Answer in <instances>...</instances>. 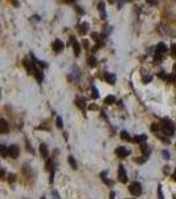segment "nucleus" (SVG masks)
Masks as SVG:
<instances>
[{"label":"nucleus","instance_id":"nucleus-1","mask_svg":"<svg viewBox=\"0 0 176 199\" xmlns=\"http://www.w3.org/2000/svg\"><path fill=\"white\" fill-rule=\"evenodd\" d=\"M160 129L163 130V133H164L165 135H172L173 133H175V125L172 124V121H170V119H163L162 121V125H160Z\"/></svg>","mask_w":176,"mask_h":199},{"label":"nucleus","instance_id":"nucleus-2","mask_svg":"<svg viewBox=\"0 0 176 199\" xmlns=\"http://www.w3.org/2000/svg\"><path fill=\"white\" fill-rule=\"evenodd\" d=\"M128 188H130V193L133 194V195L138 196V195H140L142 194V185L139 182H133Z\"/></svg>","mask_w":176,"mask_h":199},{"label":"nucleus","instance_id":"nucleus-3","mask_svg":"<svg viewBox=\"0 0 176 199\" xmlns=\"http://www.w3.org/2000/svg\"><path fill=\"white\" fill-rule=\"evenodd\" d=\"M19 153H20V150H19V147H17L16 145H11L8 147V154H9V157H11V158L16 159L17 157H19Z\"/></svg>","mask_w":176,"mask_h":199},{"label":"nucleus","instance_id":"nucleus-4","mask_svg":"<svg viewBox=\"0 0 176 199\" xmlns=\"http://www.w3.org/2000/svg\"><path fill=\"white\" fill-rule=\"evenodd\" d=\"M118 178L122 183H126L127 182V175H126V171H125V167L120 165L119 169H118Z\"/></svg>","mask_w":176,"mask_h":199},{"label":"nucleus","instance_id":"nucleus-5","mask_svg":"<svg viewBox=\"0 0 176 199\" xmlns=\"http://www.w3.org/2000/svg\"><path fill=\"white\" fill-rule=\"evenodd\" d=\"M115 154H117L119 158H125V157H127L128 154H130V151H128L126 147H123V146H119V147L115 150Z\"/></svg>","mask_w":176,"mask_h":199},{"label":"nucleus","instance_id":"nucleus-6","mask_svg":"<svg viewBox=\"0 0 176 199\" xmlns=\"http://www.w3.org/2000/svg\"><path fill=\"white\" fill-rule=\"evenodd\" d=\"M72 45H73V50H74V55H76V56H80V53H81V48H80V44H78V41L74 39V37H72Z\"/></svg>","mask_w":176,"mask_h":199},{"label":"nucleus","instance_id":"nucleus-7","mask_svg":"<svg viewBox=\"0 0 176 199\" xmlns=\"http://www.w3.org/2000/svg\"><path fill=\"white\" fill-rule=\"evenodd\" d=\"M0 133H8V124H7V121L4 118L0 119Z\"/></svg>","mask_w":176,"mask_h":199},{"label":"nucleus","instance_id":"nucleus-8","mask_svg":"<svg viewBox=\"0 0 176 199\" xmlns=\"http://www.w3.org/2000/svg\"><path fill=\"white\" fill-rule=\"evenodd\" d=\"M64 49V42L61 41V40H56V41L53 42V50H56V52H60V50Z\"/></svg>","mask_w":176,"mask_h":199},{"label":"nucleus","instance_id":"nucleus-9","mask_svg":"<svg viewBox=\"0 0 176 199\" xmlns=\"http://www.w3.org/2000/svg\"><path fill=\"white\" fill-rule=\"evenodd\" d=\"M40 154L43 158H48V147H46L45 143H41L40 145Z\"/></svg>","mask_w":176,"mask_h":199},{"label":"nucleus","instance_id":"nucleus-10","mask_svg":"<svg viewBox=\"0 0 176 199\" xmlns=\"http://www.w3.org/2000/svg\"><path fill=\"white\" fill-rule=\"evenodd\" d=\"M168 50V48H167V45L165 44H163V42H159V44H157V47H156V52L157 53H165Z\"/></svg>","mask_w":176,"mask_h":199},{"label":"nucleus","instance_id":"nucleus-11","mask_svg":"<svg viewBox=\"0 0 176 199\" xmlns=\"http://www.w3.org/2000/svg\"><path fill=\"white\" fill-rule=\"evenodd\" d=\"M105 78H106V81L109 82V84L113 85L115 82V80H117V77H115L113 73H105Z\"/></svg>","mask_w":176,"mask_h":199},{"label":"nucleus","instance_id":"nucleus-12","mask_svg":"<svg viewBox=\"0 0 176 199\" xmlns=\"http://www.w3.org/2000/svg\"><path fill=\"white\" fill-rule=\"evenodd\" d=\"M98 9H99V12H101V17L105 20V19H106V13H105V3L103 1H99Z\"/></svg>","mask_w":176,"mask_h":199},{"label":"nucleus","instance_id":"nucleus-13","mask_svg":"<svg viewBox=\"0 0 176 199\" xmlns=\"http://www.w3.org/2000/svg\"><path fill=\"white\" fill-rule=\"evenodd\" d=\"M0 153H1V157H3V158H7V157H9L8 149H7L4 145H0Z\"/></svg>","mask_w":176,"mask_h":199},{"label":"nucleus","instance_id":"nucleus-14","mask_svg":"<svg viewBox=\"0 0 176 199\" xmlns=\"http://www.w3.org/2000/svg\"><path fill=\"white\" fill-rule=\"evenodd\" d=\"M120 138H122V139H125V141H131L130 134H128L126 130H122V131H120Z\"/></svg>","mask_w":176,"mask_h":199},{"label":"nucleus","instance_id":"nucleus-15","mask_svg":"<svg viewBox=\"0 0 176 199\" xmlns=\"http://www.w3.org/2000/svg\"><path fill=\"white\" fill-rule=\"evenodd\" d=\"M140 150H142V153H143L144 157H148V153H150V147H148V146L143 143V145L140 146Z\"/></svg>","mask_w":176,"mask_h":199},{"label":"nucleus","instance_id":"nucleus-16","mask_svg":"<svg viewBox=\"0 0 176 199\" xmlns=\"http://www.w3.org/2000/svg\"><path fill=\"white\" fill-rule=\"evenodd\" d=\"M115 102V97L114 96H107L106 98H105V103H107V105H111V103Z\"/></svg>","mask_w":176,"mask_h":199},{"label":"nucleus","instance_id":"nucleus-17","mask_svg":"<svg viewBox=\"0 0 176 199\" xmlns=\"http://www.w3.org/2000/svg\"><path fill=\"white\" fill-rule=\"evenodd\" d=\"M146 139H147V135L146 134H140V135H136V137H135L136 142H144Z\"/></svg>","mask_w":176,"mask_h":199},{"label":"nucleus","instance_id":"nucleus-18","mask_svg":"<svg viewBox=\"0 0 176 199\" xmlns=\"http://www.w3.org/2000/svg\"><path fill=\"white\" fill-rule=\"evenodd\" d=\"M69 165L73 167V169H77V162H76V159L73 158L72 155H69Z\"/></svg>","mask_w":176,"mask_h":199},{"label":"nucleus","instance_id":"nucleus-19","mask_svg":"<svg viewBox=\"0 0 176 199\" xmlns=\"http://www.w3.org/2000/svg\"><path fill=\"white\" fill-rule=\"evenodd\" d=\"M89 29V24L88 23H82L81 24V33H86Z\"/></svg>","mask_w":176,"mask_h":199},{"label":"nucleus","instance_id":"nucleus-20","mask_svg":"<svg viewBox=\"0 0 176 199\" xmlns=\"http://www.w3.org/2000/svg\"><path fill=\"white\" fill-rule=\"evenodd\" d=\"M76 102H77V106H78V108H81V109L85 108V105H83V103H85V101H83L82 98H77V100H76Z\"/></svg>","mask_w":176,"mask_h":199},{"label":"nucleus","instance_id":"nucleus-21","mask_svg":"<svg viewBox=\"0 0 176 199\" xmlns=\"http://www.w3.org/2000/svg\"><path fill=\"white\" fill-rule=\"evenodd\" d=\"M162 155H163V158H164V159H170L171 158V154H170V151H168V150H163L162 151Z\"/></svg>","mask_w":176,"mask_h":199},{"label":"nucleus","instance_id":"nucleus-22","mask_svg":"<svg viewBox=\"0 0 176 199\" xmlns=\"http://www.w3.org/2000/svg\"><path fill=\"white\" fill-rule=\"evenodd\" d=\"M89 65L90 66H95L97 65V60L94 57H89Z\"/></svg>","mask_w":176,"mask_h":199},{"label":"nucleus","instance_id":"nucleus-23","mask_svg":"<svg viewBox=\"0 0 176 199\" xmlns=\"http://www.w3.org/2000/svg\"><path fill=\"white\" fill-rule=\"evenodd\" d=\"M56 124H57V127H60V129H61V127L64 126V125H62V119H61V117H57V118H56Z\"/></svg>","mask_w":176,"mask_h":199},{"label":"nucleus","instance_id":"nucleus-24","mask_svg":"<svg viewBox=\"0 0 176 199\" xmlns=\"http://www.w3.org/2000/svg\"><path fill=\"white\" fill-rule=\"evenodd\" d=\"M91 92H93V97H94V98H98V96H99V94H98V90H97L94 86L91 88Z\"/></svg>","mask_w":176,"mask_h":199},{"label":"nucleus","instance_id":"nucleus-25","mask_svg":"<svg viewBox=\"0 0 176 199\" xmlns=\"http://www.w3.org/2000/svg\"><path fill=\"white\" fill-rule=\"evenodd\" d=\"M157 195H159V198L160 199H164V196H163V193H162V187H157Z\"/></svg>","mask_w":176,"mask_h":199},{"label":"nucleus","instance_id":"nucleus-26","mask_svg":"<svg viewBox=\"0 0 176 199\" xmlns=\"http://www.w3.org/2000/svg\"><path fill=\"white\" fill-rule=\"evenodd\" d=\"M15 179H16V175H15V174H9L8 175V180H9V182H15Z\"/></svg>","mask_w":176,"mask_h":199},{"label":"nucleus","instance_id":"nucleus-27","mask_svg":"<svg viewBox=\"0 0 176 199\" xmlns=\"http://www.w3.org/2000/svg\"><path fill=\"white\" fill-rule=\"evenodd\" d=\"M171 49H172V50H171V55H172V56H175V57H176V44H173Z\"/></svg>","mask_w":176,"mask_h":199},{"label":"nucleus","instance_id":"nucleus-28","mask_svg":"<svg viewBox=\"0 0 176 199\" xmlns=\"http://www.w3.org/2000/svg\"><path fill=\"white\" fill-rule=\"evenodd\" d=\"M168 81H173V82H176V76H168Z\"/></svg>","mask_w":176,"mask_h":199},{"label":"nucleus","instance_id":"nucleus-29","mask_svg":"<svg viewBox=\"0 0 176 199\" xmlns=\"http://www.w3.org/2000/svg\"><path fill=\"white\" fill-rule=\"evenodd\" d=\"M76 9H77V12H78V13H81V15L83 13V11L81 9V7H80V5H76Z\"/></svg>","mask_w":176,"mask_h":199},{"label":"nucleus","instance_id":"nucleus-30","mask_svg":"<svg viewBox=\"0 0 176 199\" xmlns=\"http://www.w3.org/2000/svg\"><path fill=\"white\" fill-rule=\"evenodd\" d=\"M157 127H159V125H152V126H151V130H152V131H156V130H157Z\"/></svg>","mask_w":176,"mask_h":199},{"label":"nucleus","instance_id":"nucleus-31","mask_svg":"<svg viewBox=\"0 0 176 199\" xmlns=\"http://www.w3.org/2000/svg\"><path fill=\"white\" fill-rule=\"evenodd\" d=\"M115 198V194H114V191H111L110 193V199H114Z\"/></svg>","mask_w":176,"mask_h":199},{"label":"nucleus","instance_id":"nucleus-32","mask_svg":"<svg viewBox=\"0 0 176 199\" xmlns=\"http://www.w3.org/2000/svg\"><path fill=\"white\" fill-rule=\"evenodd\" d=\"M147 3H151V4H156V0H147Z\"/></svg>","mask_w":176,"mask_h":199},{"label":"nucleus","instance_id":"nucleus-33","mask_svg":"<svg viewBox=\"0 0 176 199\" xmlns=\"http://www.w3.org/2000/svg\"><path fill=\"white\" fill-rule=\"evenodd\" d=\"M0 174H1V177L4 178V175H6V171H4V169H1V171H0Z\"/></svg>","mask_w":176,"mask_h":199},{"label":"nucleus","instance_id":"nucleus-34","mask_svg":"<svg viewBox=\"0 0 176 199\" xmlns=\"http://www.w3.org/2000/svg\"><path fill=\"white\" fill-rule=\"evenodd\" d=\"M159 76H160V77H162V78H165V74H164V73H163V72H162V73H160V74H159Z\"/></svg>","mask_w":176,"mask_h":199},{"label":"nucleus","instance_id":"nucleus-35","mask_svg":"<svg viewBox=\"0 0 176 199\" xmlns=\"http://www.w3.org/2000/svg\"><path fill=\"white\" fill-rule=\"evenodd\" d=\"M173 72H175V73H176V64H175V65H173Z\"/></svg>","mask_w":176,"mask_h":199},{"label":"nucleus","instance_id":"nucleus-36","mask_svg":"<svg viewBox=\"0 0 176 199\" xmlns=\"http://www.w3.org/2000/svg\"><path fill=\"white\" fill-rule=\"evenodd\" d=\"M173 178H175V180H176V171H175V174H173Z\"/></svg>","mask_w":176,"mask_h":199},{"label":"nucleus","instance_id":"nucleus-37","mask_svg":"<svg viewBox=\"0 0 176 199\" xmlns=\"http://www.w3.org/2000/svg\"><path fill=\"white\" fill-rule=\"evenodd\" d=\"M66 1H68V3H70V1H74V0H66Z\"/></svg>","mask_w":176,"mask_h":199}]
</instances>
